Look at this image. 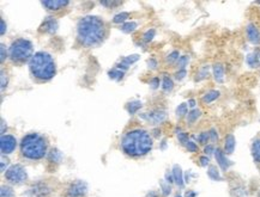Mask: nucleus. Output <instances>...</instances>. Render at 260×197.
<instances>
[{
    "mask_svg": "<svg viewBox=\"0 0 260 197\" xmlns=\"http://www.w3.org/2000/svg\"><path fill=\"white\" fill-rule=\"evenodd\" d=\"M235 145H236V141H235L234 135H233V134L226 135L225 140H224V153L226 155L232 154V153L234 152Z\"/></svg>",
    "mask_w": 260,
    "mask_h": 197,
    "instance_id": "nucleus-15",
    "label": "nucleus"
},
{
    "mask_svg": "<svg viewBox=\"0 0 260 197\" xmlns=\"http://www.w3.org/2000/svg\"><path fill=\"white\" fill-rule=\"evenodd\" d=\"M208 75H209V66H204V67L201 68V71H199L198 78H197V80L205 79Z\"/></svg>",
    "mask_w": 260,
    "mask_h": 197,
    "instance_id": "nucleus-34",
    "label": "nucleus"
},
{
    "mask_svg": "<svg viewBox=\"0 0 260 197\" xmlns=\"http://www.w3.org/2000/svg\"><path fill=\"white\" fill-rule=\"evenodd\" d=\"M88 191L86 184L82 180H77V182L72 183L68 188L66 191V197H84Z\"/></svg>",
    "mask_w": 260,
    "mask_h": 197,
    "instance_id": "nucleus-7",
    "label": "nucleus"
},
{
    "mask_svg": "<svg viewBox=\"0 0 260 197\" xmlns=\"http://www.w3.org/2000/svg\"><path fill=\"white\" fill-rule=\"evenodd\" d=\"M209 135H210V140H211V141H217V140H218V134H217V132H216L215 129L210 130Z\"/></svg>",
    "mask_w": 260,
    "mask_h": 197,
    "instance_id": "nucleus-40",
    "label": "nucleus"
},
{
    "mask_svg": "<svg viewBox=\"0 0 260 197\" xmlns=\"http://www.w3.org/2000/svg\"><path fill=\"white\" fill-rule=\"evenodd\" d=\"M215 156L216 160H217V164L219 165V168L222 169V171H226L231 166V160L226 158V154L224 153V151H222L221 148H217L215 151Z\"/></svg>",
    "mask_w": 260,
    "mask_h": 197,
    "instance_id": "nucleus-10",
    "label": "nucleus"
},
{
    "mask_svg": "<svg viewBox=\"0 0 260 197\" xmlns=\"http://www.w3.org/2000/svg\"><path fill=\"white\" fill-rule=\"evenodd\" d=\"M2 197H13V190L9 186H2Z\"/></svg>",
    "mask_w": 260,
    "mask_h": 197,
    "instance_id": "nucleus-37",
    "label": "nucleus"
},
{
    "mask_svg": "<svg viewBox=\"0 0 260 197\" xmlns=\"http://www.w3.org/2000/svg\"><path fill=\"white\" fill-rule=\"evenodd\" d=\"M209 163H210L209 156L203 155V156H201V158H199V164H201V166H208Z\"/></svg>",
    "mask_w": 260,
    "mask_h": 197,
    "instance_id": "nucleus-41",
    "label": "nucleus"
},
{
    "mask_svg": "<svg viewBox=\"0 0 260 197\" xmlns=\"http://www.w3.org/2000/svg\"><path fill=\"white\" fill-rule=\"evenodd\" d=\"M5 28H6V26H5V22L2 19V35L5 34Z\"/></svg>",
    "mask_w": 260,
    "mask_h": 197,
    "instance_id": "nucleus-47",
    "label": "nucleus"
},
{
    "mask_svg": "<svg viewBox=\"0 0 260 197\" xmlns=\"http://www.w3.org/2000/svg\"><path fill=\"white\" fill-rule=\"evenodd\" d=\"M252 156L255 163L260 164V138L252 143Z\"/></svg>",
    "mask_w": 260,
    "mask_h": 197,
    "instance_id": "nucleus-18",
    "label": "nucleus"
},
{
    "mask_svg": "<svg viewBox=\"0 0 260 197\" xmlns=\"http://www.w3.org/2000/svg\"><path fill=\"white\" fill-rule=\"evenodd\" d=\"M186 74H187V71H186V69H179V71L176 72L175 78L178 80H182L186 76Z\"/></svg>",
    "mask_w": 260,
    "mask_h": 197,
    "instance_id": "nucleus-39",
    "label": "nucleus"
},
{
    "mask_svg": "<svg viewBox=\"0 0 260 197\" xmlns=\"http://www.w3.org/2000/svg\"><path fill=\"white\" fill-rule=\"evenodd\" d=\"M256 55H258V59H259V61H260V52L256 53Z\"/></svg>",
    "mask_w": 260,
    "mask_h": 197,
    "instance_id": "nucleus-49",
    "label": "nucleus"
},
{
    "mask_svg": "<svg viewBox=\"0 0 260 197\" xmlns=\"http://www.w3.org/2000/svg\"><path fill=\"white\" fill-rule=\"evenodd\" d=\"M106 35V26L101 18L86 16L79 19L77 24L78 41L85 47H94L101 43Z\"/></svg>",
    "mask_w": 260,
    "mask_h": 197,
    "instance_id": "nucleus-1",
    "label": "nucleus"
},
{
    "mask_svg": "<svg viewBox=\"0 0 260 197\" xmlns=\"http://www.w3.org/2000/svg\"><path fill=\"white\" fill-rule=\"evenodd\" d=\"M208 175H209L210 178L213 179V180L221 179V176H219V171L217 170V168H216V166H210Z\"/></svg>",
    "mask_w": 260,
    "mask_h": 197,
    "instance_id": "nucleus-26",
    "label": "nucleus"
},
{
    "mask_svg": "<svg viewBox=\"0 0 260 197\" xmlns=\"http://www.w3.org/2000/svg\"><path fill=\"white\" fill-rule=\"evenodd\" d=\"M5 178L12 184H22L28 178V175L22 165H12L5 172Z\"/></svg>",
    "mask_w": 260,
    "mask_h": 197,
    "instance_id": "nucleus-6",
    "label": "nucleus"
},
{
    "mask_svg": "<svg viewBox=\"0 0 260 197\" xmlns=\"http://www.w3.org/2000/svg\"><path fill=\"white\" fill-rule=\"evenodd\" d=\"M17 141L16 138L12 135H3L0 140V149H2L3 154H11L16 149Z\"/></svg>",
    "mask_w": 260,
    "mask_h": 197,
    "instance_id": "nucleus-8",
    "label": "nucleus"
},
{
    "mask_svg": "<svg viewBox=\"0 0 260 197\" xmlns=\"http://www.w3.org/2000/svg\"><path fill=\"white\" fill-rule=\"evenodd\" d=\"M219 95V91H216V90H211V91L206 92L204 97H203V102L206 103V104H209V103H212L213 101H216V99L218 98Z\"/></svg>",
    "mask_w": 260,
    "mask_h": 197,
    "instance_id": "nucleus-19",
    "label": "nucleus"
},
{
    "mask_svg": "<svg viewBox=\"0 0 260 197\" xmlns=\"http://www.w3.org/2000/svg\"><path fill=\"white\" fill-rule=\"evenodd\" d=\"M148 63H149V67H151L152 69H155L156 67H157V61H156L155 59H150Z\"/></svg>",
    "mask_w": 260,
    "mask_h": 197,
    "instance_id": "nucleus-43",
    "label": "nucleus"
},
{
    "mask_svg": "<svg viewBox=\"0 0 260 197\" xmlns=\"http://www.w3.org/2000/svg\"><path fill=\"white\" fill-rule=\"evenodd\" d=\"M42 5L47 10L51 11H56V10L64 9L65 6L69 5V2L64 0H52V2H42Z\"/></svg>",
    "mask_w": 260,
    "mask_h": 197,
    "instance_id": "nucleus-13",
    "label": "nucleus"
},
{
    "mask_svg": "<svg viewBox=\"0 0 260 197\" xmlns=\"http://www.w3.org/2000/svg\"><path fill=\"white\" fill-rule=\"evenodd\" d=\"M128 17H129V13H127V12H121V13H119V15H116L114 18H113V22L116 23V24H119V23L125 22L126 19H127Z\"/></svg>",
    "mask_w": 260,
    "mask_h": 197,
    "instance_id": "nucleus-30",
    "label": "nucleus"
},
{
    "mask_svg": "<svg viewBox=\"0 0 260 197\" xmlns=\"http://www.w3.org/2000/svg\"><path fill=\"white\" fill-rule=\"evenodd\" d=\"M173 179L175 180V183L179 186H183V176H182V170L179 165H175L173 168Z\"/></svg>",
    "mask_w": 260,
    "mask_h": 197,
    "instance_id": "nucleus-17",
    "label": "nucleus"
},
{
    "mask_svg": "<svg viewBox=\"0 0 260 197\" xmlns=\"http://www.w3.org/2000/svg\"><path fill=\"white\" fill-rule=\"evenodd\" d=\"M188 113V106L186 103H181L178 108H176V116L178 117H183V116H186Z\"/></svg>",
    "mask_w": 260,
    "mask_h": 197,
    "instance_id": "nucleus-24",
    "label": "nucleus"
},
{
    "mask_svg": "<svg viewBox=\"0 0 260 197\" xmlns=\"http://www.w3.org/2000/svg\"><path fill=\"white\" fill-rule=\"evenodd\" d=\"M212 72H213V78L217 83H223L224 80V67L221 63H216L215 66L212 67Z\"/></svg>",
    "mask_w": 260,
    "mask_h": 197,
    "instance_id": "nucleus-16",
    "label": "nucleus"
},
{
    "mask_svg": "<svg viewBox=\"0 0 260 197\" xmlns=\"http://www.w3.org/2000/svg\"><path fill=\"white\" fill-rule=\"evenodd\" d=\"M29 69L31 74L39 80H49L56 73L54 60L46 52H39L32 55L29 61Z\"/></svg>",
    "mask_w": 260,
    "mask_h": 197,
    "instance_id": "nucleus-3",
    "label": "nucleus"
},
{
    "mask_svg": "<svg viewBox=\"0 0 260 197\" xmlns=\"http://www.w3.org/2000/svg\"><path fill=\"white\" fill-rule=\"evenodd\" d=\"M188 106H191V108H194V106H196V101H194V99H189V101H188Z\"/></svg>",
    "mask_w": 260,
    "mask_h": 197,
    "instance_id": "nucleus-46",
    "label": "nucleus"
},
{
    "mask_svg": "<svg viewBox=\"0 0 260 197\" xmlns=\"http://www.w3.org/2000/svg\"><path fill=\"white\" fill-rule=\"evenodd\" d=\"M178 139H179V142L181 143L182 146H186L187 145V142L189 141L188 134H186V133H178Z\"/></svg>",
    "mask_w": 260,
    "mask_h": 197,
    "instance_id": "nucleus-33",
    "label": "nucleus"
},
{
    "mask_svg": "<svg viewBox=\"0 0 260 197\" xmlns=\"http://www.w3.org/2000/svg\"><path fill=\"white\" fill-rule=\"evenodd\" d=\"M58 21L54 17H47L42 22L41 26H40V31L54 34L56 30H58Z\"/></svg>",
    "mask_w": 260,
    "mask_h": 197,
    "instance_id": "nucleus-9",
    "label": "nucleus"
},
{
    "mask_svg": "<svg viewBox=\"0 0 260 197\" xmlns=\"http://www.w3.org/2000/svg\"><path fill=\"white\" fill-rule=\"evenodd\" d=\"M150 85H151L152 89H157L158 85H159V79L158 78L151 79V82H150Z\"/></svg>",
    "mask_w": 260,
    "mask_h": 197,
    "instance_id": "nucleus-42",
    "label": "nucleus"
},
{
    "mask_svg": "<svg viewBox=\"0 0 260 197\" xmlns=\"http://www.w3.org/2000/svg\"><path fill=\"white\" fill-rule=\"evenodd\" d=\"M2 88L3 89L5 88V74H4V72H2Z\"/></svg>",
    "mask_w": 260,
    "mask_h": 197,
    "instance_id": "nucleus-45",
    "label": "nucleus"
},
{
    "mask_svg": "<svg viewBox=\"0 0 260 197\" xmlns=\"http://www.w3.org/2000/svg\"><path fill=\"white\" fill-rule=\"evenodd\" d=\"M180 59V54L178 51H174L173 53H171L168 56H167V62L168 63H174V62H178Z\"/></svg>",
    "mask_w": 260,
    "mask_h": 197,
    "instance_id": "nucleus-32",
    "label": "nucleus"
},
{
    "mask_svg": "<svg viewBox=\"0 0 260 197\" xmlns=\"http://www.w3.org/2000/svg\"><path fill=\"white\" fill-rule=\"evenodd\" d=\"M139 59V55H137V54H135V55H129V56H126V58H124L121 60V62L119 63L118 65V69H120V71H126V69H127L129 66L132 65V63H135L137 60Z\"/></svg>",
    "mask_w": 260,
    "mask_h": 197,
    "instance_id": "nucleus-14",
    "label": "nucleus"
},
{
    "mask_svg": "<svg viewBox=\"0 0 260 197\" xmlns=\"http://www.w3.org/2000/svg\"><path fill=\"white\" fill-rule=\"evenodd\" d=\"M215 151H216V149H215V147H213V145H206L205 148H204V153H205L206 156L215 154Z\"/></svg>",
    "mask_w": 260,
    "mask_h": 197,
    "instance_id": "nucleus-38",
    "label": "nucleus"
},
{
    "mask_svg": "<svg viewBox=\"0 0 260 197\" xmlns=\"http://www.w3.org/2000/svg\"><path fill=\"white\" fill-rule=\"evenodd\" d=\"M185 147H186V149H187V151L191 152V153L198 152V146H197L196 142L191 141V140H189V141L187 142V145H186Z\"/></svg>",
    "mask_w": 260,
    "mask_h": 197,
    "instance_id": "nucleus-36",
    "label": "nucleus"
},
{
    "mask_svg": "<svg viewBox=\"0 0 260 197\" xmlns=\"http://www.w3.org/2000/svg\"><path fill=\"white\" fill-rule=\"evenodd\" d=\"M194 196H196L194 192H192V193H188L187 192V197H194Z\"/></svg>",
    "mask_w": 260,
    "mask_h": 197,
    "instance_id": "nucleus-48",
    "label": "nucleus"
},
{
    "mask_svg": "<svg viewBox=\"0 0 260 197\" xmlns=\"http://www.w3.org/2000/svg\"><path fill=\"white\" fill-rule=\"evenodd\" d=\"M21 153L26 159H42L47 153V142L41 135L31 133L25 135L21 142Z\"/></svg>",
    "mask_w": 260,
    "mask_h": 197,
    "instance_id": "nucleus-4",
    "label": "nucleus"
},
{
    "mask_svg": "<svg viewBox=\"0 0 260 197\" xmlns=\"http://www.w3.org/2000/svg\"><path fill=\"white\" fill-rule=\"evenodd\" d=\"M189 61V58L187 55H183V56H180L179 61L176 62V65H178V68L179 69H186L185 67L187 66V63Z\"/></svg>",
    "mask_w": 260,
    "mask_h": 197,
    "instance_id": "nucleus-31",
    "label": "nucleus"
},
{
    "mask_svg": "<svg viewBox=\"0 0 260 197\" xmlns=\"http://www.w3.org/2000/svg\"><path fill=\"white\" fill-rule=\"evenodd\" d=\"M197 141H198L201 145H205L210 141V135H209V132H203L197 136Z\"/></svg>",
    "mask_w": 260,
    "mask_h": 197,
    "instance_id": "nucleus-27",
    "label": "nucleus"
},
{
    "mask_svg": "<svg viewBox=\"0 0 260 197\" xmlns=\"http://www.w3.org/2000/svg\"><path fill=\"white\" fill-rule=\"evenodd\" d=\"M0 51H2V62H4L5 58H6V54H8V53H6V51H5V46L4 45H2V47H0Z\"/></svg>",
    "mask_w": 260,
    "mask_h": 197,
    "instance_id": "nucleus-44",
    "label": "nucleus"
},
{
    "mask_svg": "<svg viewBox=\"0 0 260 197\" xmlns=\"http://www.w3.org/2000/svg\"><path fill=\"white\" fill-rule=\"evenodd\" d=\"M10 58L15 62H25L32 58V45L25 38H18L10 47Z\"/></svg>",
    "mask_w": 260,
    "mask_h": 197,
    "instance_id": "nucleus-5",
    "label": "nucleus"
},
{
    "mask_svg": "<svg viewBox=\"0 0 260 197\" xmlns=\"http://www.w3.org/2000/svg\"><path fill=\"white\" fill-rule=\"evenodd\" d=\"M155 34H156L155 29H150V30H148V31L145 32L144 36H143V38H144L145 42H150L152 38L155 37Z\"/></svg>",
    "mask_w": 260,
    "mask_h": 197,
    "instance_id": "nucleus-35",
    "label": "nucleus"
},
{
    "mask_svg": "<svg viewBox=\"0 0 260 197\" xmlns=\"http://www.w3.org/2000/svg\"><path fill=\"white\" fill-rule=\"evenodd\" d=\"M48 159L49 162L52 163H59L60 160H61V153H60L58 149H54L53 148L51 152H49V155H48Z\"/></svg>",
    "mask_w": 260,
    "mask_h": 197,
    "instance_id": "nucleus-25",
    "label": "nucleus"
},
{
    "mask_svg": "<svg viewBox=\"0 0 260 197\" xmlns=\"http://www.w3.org/2000/svg\"><path fill=\"white\" fill-rule=\"evenodd\" d=\"M201 116H202L201 110H199V109H193V110H191V111L187 113V122L189 123V125H193V123H194L197 120L201 117Z\"/></svg>",
    "mask_w": 260,
    "mask_h": 197,
    "instance_id": "nucleus-20",
    "label": "nucleus"
},
{
    "mask_svg": "<svg viewBox=\"0 0 260 197\" xmlns=\"http://www.w3.org/2000/svg\"><path fill=\"white\" fill-rule=\"evenodd\" d=\"M141 108H142V102L133 101L127 105V111L131 113V115H133V113H136Z\"/></svg>",
    "mask_w": 260,
    "mask_h": 197,
    "instance_id": "nucleus-23",
    "label": "nucleus"
},
{
    "mask_svg": "<svg viewBox=\"0 0 260 197\" xmlns=\"http://www.w3.org/2000/svg\"><path fill=\"white\" fill-rule=\"evenodd\" d=\"M152 138L144 129H133L121 139V148L127 155L143 156L151 151Z\"/></svg>",
    "mask_w": 260,
    "mask_h": 197,
    "instance_id": "nucleus-2",
    "label": "nucleus"
},
{
    "mask_svg": "<svg viewBox=\"0 0 260 197\" xmlns=\"http://www.w3.org/2000/svg\"><path fill=\"white\" fill-rule=\"evenodd\" d=\"M246 62H247L248 66H251V67H259L260 66V61L258 59V55H256V53L254 54H249L247 55V59H246Z\"/></svg>",
    "mask_w": 260,
    "mask_h": 197,
    "instance_id": "nucleus-22",
    "label": "nucleus"
},
{
    "mask_svg": "<svg viewBox=\"0 0 260 197\" xmlns=\"http://www.w3.org/2000/svg\"><path fill=\"white\" fill-rule=\"evenodd\" d=\"M142 117L148 120L149 122L154 123V125H157V123H161L162 121H165L166 113L163 111H154V112L145 113V115H143Z\"/></svg>",
    "mask_w": 260,
    "mask_h": 197,
    "instance_id": "nucleus-12",
    "label": "nucleus"
},
{
    "mask_svg": "<svg viewBox=\"0 0 260 197\" xmlns=\"http://www.w3.org/2000/svg\"><path fill=\"white\" fill-rule=\"evenodd\" d=\"M173 88H174V83H173V79L171 78V76H168V75L163 76L162 89L165 90V91H172Z\"/></svg>",
    "mask_w": 260,
    "mask_h": 197,
    "instance_id": "nucleus-21",
    "label": "nucleus"
},
{
    "mask_svg": "<svg viewBox=\"0 0 260 197\" xmlns=\"http://www.w3.org/2000/svg\"><path fill=\"white\" fill-rule=\"evenodd\" d=\"M246 34H247V38L249 40V42H252L253 45H260V31L254 24L247 25Z\"/></svg>",
    "mask_w": 260,
    "mask_h": 197,
    "instance_id": "nucleus-11",
    "label": "nucleus"
},
{
    "mask_svg": "<svg viewBox=\"0 0 260 197\" xmlns=\"http://www.w3.org/2000/svg\"><path fill=\"white\" fill-rule=\"evenodd\" d=\"M108 74H109V76H111L112 79L121 80L122 76H124V72L120 71V69H118V68H114V69H112V71H109Z\"/></svg>",
    "mask_w": 260,
    "mask_h": 197,
    "instance_id": "nucleus-29",
    "label": "nucleus"
},
{
    "mask_svg": "<svg viewBox=\"0 0 260 197\" xmlns=\"http://www.w3.org/2000/svg\"><path fill=\"white\" fill-rule=\"evenodd\" d=\"M137 29V23L135 22H128V23H125V24L121 25V30L124 32H133L135 30Z\"/></svg>",
    "mask_w": 260,
    "mask_h": 197,
    "instance_id": "nucleus-28",
    "label": "nucleus"
}]
</instances>
